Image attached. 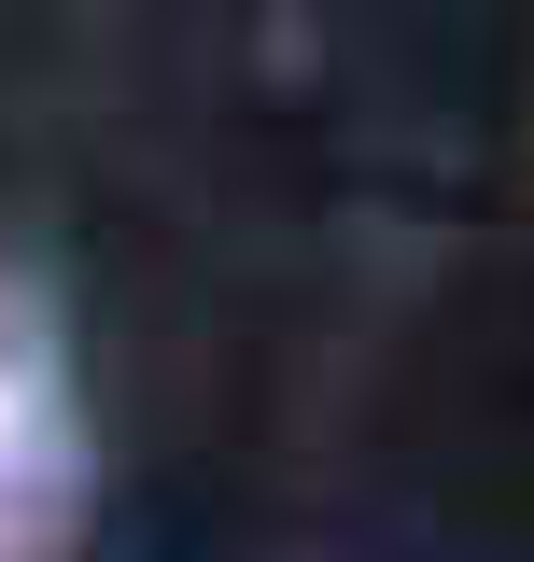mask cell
<instances>
[]
</instances>
